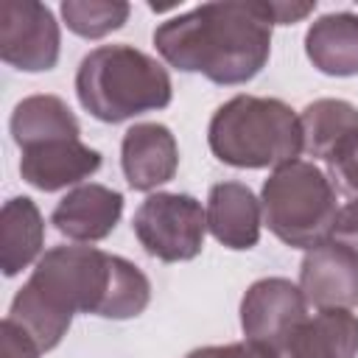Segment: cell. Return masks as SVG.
<instances>
[{"label": "cell", "mask_w": 358, "mask_h": 358, "mask_svg": "<svg viewBox=\"0 0 358 358\" xmlns=\"http://www.w3.org/2000/svg\"><path fill=\"white\" fill-rule=\"evenodd\" d=\"M148 302L151 282L126 257L95 246H53L11 299L8 319L48 352L62 344L76 313L134 319Z\"/></svg>", "instance_id": "cell-1"}, {"label": "cell", "mask_w": 358, "mask_h": 358, "mask_svg": "<svg viewBox=\"0 0 358 358\" xmlns=\"http://www.w3.org/2000/svg\"><path fill=\"white\" fill-rule=\"evenodd\" d=\"M274 25L271 0L204 3L159 22L154 45L171 67L232 87L266 67Z\"/></svg>", "instance_id": "cell-2"}, {"label": "cell", "mask_w": 358, "mask_h": 358, "mask_svg": "<svg viewBox=\"0 0 358 358\" xmlns=\"http://www.w3.org/2000/svg\"><path fill=\"white\" fill-rule=\"evenodd\" d=\"M76 95L95 120L120 123L165 109L173 98V84L154 56L131 45H101L81 59Z\"/></svg>", "instance_id": "cell-3"}, {"label": "cell", "mask_w": 358, "mask_h": 358, "mask_svg": "<svg viewBox=\"0 0 358 358\" xmlns=\"http://www.w3.org/2000/svg\"><path fill=\"white\" fill-rule=\"evenodd\" d=\"M210 151L232 168H280L305 148L299 115L280 98L235 95L215 109Z\"/></svg>", "instance_id": "cell-4"}, {"label": "cell", "mask_w": 358, "mask_h": 358, "mask_svg": "<svg viewBox=\"0 0 358 358\" xmlns=\"http://www.w3.org/2000/svg\"><path fill=\"white\" fill-rule=\"evenodd\" d=\"M263 224L288 246L310 249L333 238L336 187L313 162L294 159L271 171L260 193Z\"/></svg>", "instance_id": "cell-5"}, {"label": "cell", "mask_w": 358, "mask_h": 358, "mask_svg": "<svg viewBox=\"0 0 358 358\" xmlns=\"http://www.w3.org/2000/svg\"><path fill=\"white\" fill-rule=\"evenodd\" d=\"M131 229L151 257L162 263L193 260L204 249L207 210L187 193H151L137 207Z\"/></svg>", "instance_id": "cell-6"}, {"label": "cell", "mask_w": 358, "mask_h": 358, "mask_svg": "<svg viewBox=\"0 0 358 358\" xmlns=\"http://www.w3.org/2000/svg\"><path fill=\"white\" fill-rule=\"evenodd\" d=\"M62 34L53 11L36 0H6L0 6V59L22 73L53 70Z\"/></svg>", "instance_id": "cell-7"}, {"label": "cell", "mask_w": 358, "mask_h": 358, "mask_svg": "<svg viewBox=\"0 0 358 358\" xmlns=\"http://www.w3.org/2000/svg\"><path fill=\"white\" fill-rule=\"evenodd\" d=\"M308 319V299L285 277H263L252 282L241 299V327L246 341L260 344L282 358L294 330Z\"/></svg>", "instance_id": "cell-8"}, {"label": "cell", "mask_w": 358, "mask_h": 358, "mask_svg": "<svg viewBox=\"0 0 358 358\" xmlns=\"http://www.w3.org/2000/svg\"><path fill=\"white\" fill-rule=\"evenodd\" d=\"M299 291L308 305L327 308H355L358 305V252L327 238L310 246L299 266Z\"/></svg>", "instance_id": "cell-9"}, {"label": "cell", "mask_w": 358, "mask_h": 358, "mask_svg": "<svg viewBox=\"0 0 358 358\" xmlns=\"http://www.w3.org/2000/svg\"><path fill=\"white\" fill-rule=\"evenodd\" d=\"M120 165L131 190H154L176 176L179 145L162 123H134L120 143Z\"/></svg>", "instance_id": "cell-10"}, {"label": "cell", "mask_w": 358, "mask_h": 358, "mask_svg": "<svg viewBox=\"0 0 358 358\" xmlns=\"http://www.w3.org/2000/svg\"><path fill=\"white\" fill-rule=\"evenodd\" d=\"M98 168H101V151L84 145L81 137L36 143V145L22 148V157H20L22 179L31 187L45 190V193L78 185L87 176H92Z\"/></svg>", "instance_id": "cell-11"}, {"label": "cell", "mask_w": 358, "mask_h": 358, "mask_svg": "<svg viewBox=\"0 0 358 358\" xmlns=\"http://www.w3.org/2000/svg\"><path fill=\"white\" fill-rule=\"evenodd\" d=\"M123 215V196L106 185H78L53 207L50 224L70 241L95 243L112 235Z\"/></svg>", "instance_id": "cell-12"}, {"label": "cell", "mask_w": 358, "mask_h": 358, "mask_svg": "<svg viewBox=\"0 0 358 358\" xmlns=\"http://www.w3.org/2000/svg\"><path fill=\"white\" fill-rule=\"evenodd\" d=\"M263 224L260 199L243 182H218L207 196V229L227 249L243 252L257 246Z\"/></svg>", "instance_id": "cell-13"}, {"label": "cell", "mask_w": 358, "mask_h": 358, "mask_svg": "<svg viewBox=\"0 0 358 358\" xmlns=\"http://www.w3.org/2000/svg\"><path fill=\"white\" fill-rule=\"evenodd\" d=\"M358 316L344 308H327L308 316L288 338L282 358H355Z\"/></svg>", "instance_id": "cell-14"}, {"label": "cell", "mask_w": 358, "mask_h": 358, "mask_svg": "<svg viewBox=\"0 0 358 358\" xmlns=\"http://www.w3.org/2000/svg\"><path fill=\"white\" fill-rule=\"evenodd\" d=\"M305 53L324 76H358V14L336 11L310 22Z\"/></svg>", "instance_id": "cell-15"}, {"label": "cell", "mask_w": 358, "mask_h": 358, "mask_svg": "<svg viewBox=\"0 0 358 358\" xmlns=\"http://www.w3.org/2000/svg\"><path fill=\"white\" fill-rule=\"evenodd\" d=\"M45 243V221L34 199L14 196L0 213V268L6 277H17L28 268Z\"/></svg>", "instance_id": "cell-16"}, {"label": "cell", "mask_w": 358, "mask_h": 358, "mask_svg": "<svg viewBox=\"0 0 358 358\" xmlns=\"http://www.w3.org/2000/svg\"><path fill=\"white\" fill-rule=\"evenodd\" d=\"M11 137L22 148L48 143V140H78L81 126L73 109L59 95H28L11 112Z\"/></svg>", "instance_id": "cell-17"}, {"label": "cell", "mask_w": 358, "mask_h": 358, "mask_svg": "<svg viewBox=\"0 0 358 358\" xmlns=\"http://www.w3.org/2000/svg\"><path fill=\"white\" fill-rule=\"evenodd\" d=\"M305 151L316 159H327L347 137L358 134V106L341 98H319L299 112Z\"/></svg>", "instance_id": "cell-18"}, {"label": "cell", "mask_w": 358, "mask_h": 358, "mask_svg": "<svg viewBox=\"0 0 358 358\" xmlns=\"http://www.w3.org/2000/svg\"><path fill=\"white\" fill-rule=\"evenodd\" d=\"M131 6L123 0H64L62 17L67 28L84 39H101L129 20Z\"/></svg>", "instance_id": "cell-19"}, {"label": "cell", "mask_w": 358, "mask_h": 358, "mask_svg": "<svg viewBox=\"0 0 358 358\" xmlns=\"http://www.w3.org/2000/svg\"><path fill=\"white\" fill-rule=\"evenodd\" d=\"M324 165H327V179H330V185H333L338 193H344V196H350V199H358V134L347 137V140L324 159Z\"/></svg>", "instance_id": "cell-20"}, {"label": "cell", "mask_w": 358, "mask_h": 358, "mask_svg": "<svg viewBox=\"0 0 358 358\" xmlns=\"http://www.w3.org/2000/svg\"><path fill=\"white\" fill-rule=\"evenodd\" d=\"M39 344L8 316L0 322V358H39Z\"/></svg>", "instance_id": "cell-21"}, {"label": "cell", "mask_w": 358, "mask_h": 358, "mask_svg": "<svg viewBox=\"0 0 358 358\" xmlns=\"http://www.w3.org/2000/svg\"><path fill=\"white\" fill-rule=\"evenodd\" d=\"M185 358H280V355L260 344H252V341H235V344L199 347V350L187 352Z\"/></svg>", "instance_id": "cell-22"}, {"label": "cell", "mask_w": 358, "mask_h": 358, "mask_svg": "<svg viewBox=\"0 0 358 358\" xmlns=\"http://www.w3.org/2000/svg\"><path fill=\"white\" fill-rule=\"evenodd\" d=\"M333 241L358 252V199H352L350 204L338 210L336 224H333Z\"/></svg>", "instance_id": "cell-23"}, {"label": "cell", "mask_w": 358, "mask_h": 358, "mask_svg": "<svg viewBox=\"0 0 358 358\" xmlns=\"http://www.w3.org/2000/svg\"><path fill=\"white\" fill-rule=\"evenodd\" d=\"M316 3H288V0H271V14L277 25H294L299 20H305L308 14H313Z\"/></svg>", "instance_id": "cell-24"}]
</instances>
